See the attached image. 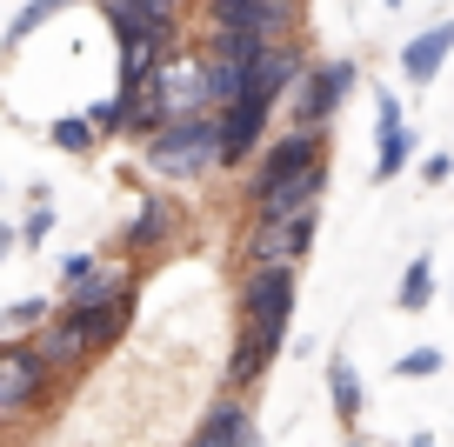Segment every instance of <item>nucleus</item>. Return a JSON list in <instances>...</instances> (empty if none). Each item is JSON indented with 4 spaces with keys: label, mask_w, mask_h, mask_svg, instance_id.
<instances>
[{
    "label": "nucleus",
    "mask_w": 454,
    "mask_h": 447,
    "mask_svg": "<svg viewBox=\"0 0 454 447\" xmlns=\"http://www.w3.org/2000/svg\"><path fill=\"white\" fill-rule=\"evenodd\" d=\"M141 161L147 174H160V181H207V174H221V140H214V114H187V121H160L154 134L141 140Z\"/></svg>",
    "instance_id": "obj_1"
},
{
    "label": "nucleus",
    "mask_w": 454,
    "mask_h": 447,
    "mask_svg": "<svg viewBox=\"0 0 454 447\" xmlns=\"http://www.w3.org/2000/svg\"><path fill=\"white\" fill-rule=\"evenodd\" d=\"M54 367L41 361V348H34V334H14L0 341V434L20 427V420H34L47 401H54Z\"/></svg>",
    "instance_id": "obj_2"
},
{
    "label": "nucleus",
    "mask_w": 454,
    "mask_h": 447,
    "mask_svg": "<svg viewBox=\"0 0 454 447\" xmlns=\"http://www.w3.org/2000/svg\"><path fill=\"white\" fill-rule=\"evenodd\" d=\"M355 81H361V67L355 60H308V67H301V81L287 87V121L294 127H327L340 114V100L355 94Z\"/></svg>",
    "instance_id": "obj_3"
},
{
    "label": "nucleus",
    "mask_w": 454,
    "mask_h": 447,
    "mask_svg": "<svg viewBox=\"0 0 454 447\" xmlns=\"http://www.w3.org/2000/svg\"><path fill=\"white\" fill-rule=\"evenodd\" d=\"M314 161H327V127H287V134L261 140L254 161H247V194H261V187L287 181V174L314 168Z\"/></svg>",
    "instance_id": "obj_4"
},
{
    "label": "nucleus",
    "mask_w": 454,
    "mask_h": 447,
    "mask_svg": "<svg viewBox=\"0 0 454 447\" xmlns=\"http://www.w3.org/2000/svg\"><path fill=\"white\" fill-rule=\"evenodd\" d=\"M274 127V100L261 94H234L227 107H214V140H221V168H247L254 147L268 140Z\"/></svg>",
    "instance_id": "obj_5"
},
{
    "label": "nucleus",
    "mask_w": 454,
    "mask_h": 447,
    "mask_svg": "<svg viewBox=\"0 0 454 447\" xmlns=\"http://www.w3.org/2000/svg\"><path fill=\"white\" fill-rule=\"evenodd\" d=\"M294 321V267H247L241 280V327H261V334H281Z\"/></svg>",
    "instance_id": "obj_6"
},
{
    "label": "nucleus",
    "mask_w": 454,
    "mask_h": 447,
    "mask_svg": "<svg viewBox=\"0 0 454 447\" xmlns=\"http://www.w3.org/2000/svg\"><path fill=\"white\" fill-rule=\"evenodd\" d=\"M314 221H321V208L281 214V221H254V234H247V267H301L308 247H314Z\"/></svg>",
    "instance_id": "obj_7"
},
{
    "label": "nucleus",
    "mask_w": 454,
    "mask_h": 447,
    "mask_svg": "<svg viewBox=\"0 0 454 447\" xmlns=\"http://www.w3.org/2000/svg\"><path fill=\"white\" fill-rule=\"evenodd\" d=\"M181 7L187 0H100L114 41H160V47L181 41Z\"/></svg>",
    "instance_id": "obj_8"
},
{
    "label": "nucleus",
    "mask_w": 454,
    "mask_h": 447,
    "mask_svg": "<svg viewBox=\"0 0 454 447\" xmlns=\"http://www.w3.org/2000/svg\"><path fill=\"white\" fill-rule=\"evenodd\" d=\"M34 348H41V361L54 367V380H74L87 361H94V341H87L81 314H67V308H54L41 327H34Z\"/></svg>",
    "instance_id": "obj_9"
},
{
    "label": "nucleus",
    "mask_w": 454,
    "mask_h": 447,
    "mask_svg": "<svg viewBox=\"0 0 454 447\" xmlns=\"http://www.w3.org/2000/svg\"><path fill=\"white\" fill-rule=\"evenodd\" d=\"M174 240H181V208H174L168 194H141V214H134L128 234H121V254L141 267V261H154V254H168Z\"/></svg>",
    "instance_id": "obj_10"
},
{
    "label": "nucleus",
    "mask_w": 454,
    "mask_h": 447,
    "mask_svg": "<svg viewBox=\"0 0 454 447\" xmlns=\"http://www.w3.org/2000/svg\"><path fill=\"white\" fill-rule=\"evenodd\" d=\"M408 161H414V127L401 121V100L381 87L374 94V181H395Z\"/></svg>",
    "instance_id": "obj_11"
},
{
    "label": "nucleus",
    "mask_w": 454,
    "mask_h": 447,
    "mask_svg": "<svg viewBox=\"0 0 454 447\" xmlns=\"http://www.w3.org/2000/svg\"><path fill=\"white\" fill-rule=\"evenodd\" d=\"M321 194H327V161H314V168L287 174V181L261 187V194H247V200H254V221H281V214H301V208H321Z\"/></svg>",
    "instance_id": "obj_12"
},
{
    "label": "nucleus",
    "mask_w": 454,
    "mask_h": 447,
    "mask_svg": "<svg viewBox=\"0 0 454 447\" xmlns=\"http://www.w3.org/2000/svg\"><path fill=\"white\" fill-rule=\"evenodd\" d=\"M448 54H454V20H434V27H421L401 47V74H408L414 87H434L441 67H448Z\"/></svg>",
    "instance_id": "obj_13"
},
{
    "label": "nucleus",
    "mask_w": 454,
    "mask_h": 447,
    "mask_svg": "<svg viewBox=\"0 0 454 447\" xmlns=\"http://www.w3.org/2000/svg\"><path fill=\"white\" fill-rule=\"evenodd\" d=\"M187 447H261V427L247 414V401H214V414L194 427Z\"/></svg>",
    "instance_id": "obj_14"
},
{
    "label": "nucleus",
    "mask_w": 454,
    "mask_h": 447,
    "mask_svg": "<svg viewBox=\"0 0 454 447\" xmlns=\"http://www.w3.org/2000/svg\"><path fill=\"white\" fill-rule=\"evenodd\" d=\"M327 401H334V420L340 427H355L361 420V407H368V388H361V374H355V361H327Z\"/></svg>",
    "instance_id": "obj_15"
},
{
    "label": "nucleus",
    "mask_w": 454,
    "mask_h": 447,
    "mask_svg": "<svg viewBox=\"0 0 454 447\" xmlns=\"http://www.w3.org/2000/svg\"><path fill=\"white\" fill-rule=\"evenodd\" d=\"M427 301H434V254H414V261H408V274H401V294H395V308L421 314Z\"/></svg>",
    "instance_id": "obj_16"
},
{
    "label": "nucleus",
    "mask_w": 454,
    "mask_h": 447,
    "mask_svg": "<svg viewBox=\"0 0 454 447\" xmlns=\"http://www.w3.org/2000/svg\"><path fill=\"white\" fill-rule=\"evenodd\" d=\"M67 7H81V0H27V7L14 14V27H7V47H27L34 34L47 27V20H54V14H67Z\"/></svg>",
    "instance_id": "obj_17"
},
{
    "label": "nucleus",
    "mask_w": 454,
    "mask_h": 447,
    "mask_svg": "<svg viewBox=\"0 0 454 447\" xmlns=\"http://www.w3.org/2000/svg\"><path fill=\"white\" fill-rule=\"evenodd\" d=\"M47 134H54V147H60V154H94V147H100V127L87 121V114H60V121L47 127Z\"/></svg>",
    "instance_id": "obj_18"
},
{
    "label": "nucleus",
    "mask_w": 454,
    "mask_h": 447,
    "mask_svg": "<svg viewBox=\"0 0 454 447\" xmlns=\"http://www.w3.org/2000/svg\"><path fill=\"white\" fill-rule=\"evenodd\" d=\"M47 314H54V301H47V294H34V301H14V308H0V327H7V334H34Z\"/></svg>",
    "instance_id": "obj_19"
},
{
    "label": "nucleus",
    "mask_w": 454,
    "mask_h": 447,
    "mask_svg": "<svg viewBox=\"0 0 454 447\" xmlns=\"http://www.w3.org/2000/svg\"><path fill=\"white\" fill-rule=\"evenodd\" d=\"M47 234H54V200H34V208H27V221L14 227V247H41Z\"/></svg>",
    "instance_id": "obj_20"
},
{
    "label": "nucleus",
    "mask_w": 454,
    "mask_h": 447,
    "mask_svg": "<svg viewBox=\"0 0 454 447\" xmlns=\"http://www.w3.org/2000/svg\"><path fill=\"white\" fill-rule=\"evenodd\" d=\"M441 367H448V361H441V348H414V354H401V361H395V374L401 380H427V374H441Z\"/></svg>",
    "instance_id": "obj_21"
},
{
    "label": "nucleus",
    "mask_w": 454,
    "mask_h": 447,
    "mask_svg": "<svg viewBox=\"0 0 454 447\" xmlns=\"http://www.w3.org/2000/svg\"><path fill=\"white\" fill-rule=\"evenodd\" d=\"M94 274H100V254H67V261H60V294H74L81 280H94Z\"/></svg>",
    "instance_id": "obj_22"
},
{
    "label": "nucleus",
    "mask_w": 454,
    "mask_h": 447,
    "mask_svg": "<svg viewBox=\"0 0 454 447\" xmlns=\"http://www.w3.org/2000/svg\"><path fill=\"white\" fill-rule=\"evenodd\" d=\"M448 174H454V161H448V154H427V161H421V181H427V187H441Z\"/></svg>",
    "instance_id": "obj_23"
},
{
    "label": "nucleus",
    "mask_w": 454,
    "mask_h": 447,
    "mask_svg": "<svg viewBox=\"0 0 454 447\" xmlns=\"http://www.w3.org/2000/svg\"><path fill=\"white\" fill-rule=\"evenodd\" d=\"M7 254H14V227H0V261H7Z\"/></svg>",
    "instance_id": "obj_24"
},
{
    "label": "nucleus",
    "mask_w": 454,
    "mask_h": 447,
    "mask_svg": "<svg viewBox=\"0 0 454 447\" xmlns=\"http://www.w3.org/2000/svg\"><path fill=\"white\" fill-rule=\"evenodd\" d=\"M408 447H434V434H414V441H408Z\"/></svg>",
    "instance_id": "obj_25"
},
{
    "label": "nucleus",
    "mask_w": 454,
    "mask_h": 447,
    "mask_svg": "<svg viewBox=\"0 0 454 447\" xmlns=\"http://www.w3.org/2000/svg\"><path fill=\"white\" fill-rule=\"evenodd\" d=\"M348 447H374V441H348Z\"/></svg>",
    "instance_id": "obj_26"
},
{
    "label": "nucleus",
    "mask_w": 454,
    "mask_h": 447,
    "mask_svg": "<svg viewBox=\"0 0 454 447\" xmlns=\"http://www.w3.org/2000/svg\"><path fill=\"white\" fill-rule=\"evenodd\" d=\"M0 194H7V187H0Z\"/></svg>",
    "instance_id": "obj_27"
}]
</instances>
